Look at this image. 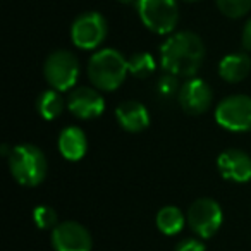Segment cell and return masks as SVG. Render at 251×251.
I'll use <instances>...</instances> for the list:
<instances>
[{
  "mask_svg": "<svg viewBox=\"0 0 251 251\" xmlns=\"http://www.w3.org/2000/svg\"><path fill=\"white\" fill-rule=\"evenodd\" d=\"M117 2H121V4H131V2H134V0H117Z\"/></svg>",
  "mask_w": 251,
  "mask_h": 251,
  "instance_id": "cb8c5ba5",
  "label": "cell"
},
{
  "mask_svg": "<svg viewBox=\"0 0 251 251\" xmlns=\"http://www.w3.org/2000/svg\"><path fill=\"white\" fill-rule=\"evenodd\" d=\"M217 167L224 179L232 182L251 181V157L243 150L229 148L217 158Z\"/></svg>",
  "mask_w": 251,
  "mask_h": 251,
  "instance_id": "7c38bea8",
  "label": "cell"
},
{
  "mask_svg": "<svg viewBox=\"0 0 251 251\" xmlns=\"http://www.w3.org/2000/svg\"><path fill=\"white\" fill-rule=\"evenodd\" d=\"M127 69L138 79H147L155 71V59L148 52H136L127 59Z\"/></svg>",
  "mask_w": 251,
  "mask_h": 251,
  "instance_id": "ac0fdd59",
  "label": "cell"
},
{
  "mask_svg": "<svg viewBox=\"0 0 251 251\" xmlns=\"http://www.w3.org/2000/svg\"><path fill=\"white\" fill-rule=\"evenodd\" d=\"M108 33L107 19L100 12H83L71 26V40L81 50H95L105 42Z\"/></svg>",
  "mask_w": 251,
  "mask_h": 251,
  "instance_id": "ba28073f",
  "label": "cell"
},
{
  "mask_svg": "<svg viewBox=\"0 0 251 251\" xmlns=\"http://www.w3.org/2000/svg\"><path fill=\"white\" fill-rule=\"evenodd\" d=\"M215 121L220 127L232 133L251 131V97L230 95L215 108Z\"/></svg>",
  "mask_w": 251,
  "mask_h": 251,
  "instance_id": "8992f818",
  "label": "cell"
},
{
  "mask_svg": "<svg viewBox=\"0 0 251 251\" xmlns=\"http://www.w3.org/2000/svg\"><path fill=\"white\" fill-rule=\"evenodd\" d=\"M33 220H35L36 227L38 229H50L53 230L59 222H57V212L52 208V206H47V205H40L33 210Z\"/></svg>",
  "mask_w": 251,
  "mask_h": 251,
  "instance_id": "ffe728a7",
  "label": "cell"
},
{
  "mask_svg": "<svg viewBox=\"0 0 251 251\" xmlns=\"http://www.w3.org/2000/svg\"><path fill=\"white\" fill-rule=\"evenodd\" d=\"M206 55L203 40L193 31H179L160 47V64L165 73L176 77H195Z\"/></svg>",
  "mask_w": 251,
  "mask_h": 251,
  "instance_id": "6da1fadb",
  "label": "cell"
},
{
  "mask_svg": "<svg viewBox=\"0 0 251 251\" xmlns=\"http://www.w3.org/2000/svg\"><path fill=\"white\" fill-rule=\"evenodd\" d=\"M136 9L145 28L157 35H169L179 23L176 0H136Z\"/></svg>",
  "mask_w": 251,
  "mask_h": 251,
  "instance_id": "277c9868",
  "label": "cell"
},
{
  "mask_svg": "<svg viewBox=\"0 0 251 251\" xmlns=\"http://www.w3.org/2000/svg\"><path fill=\"white\" fill-rule=\"evenodd\" d=\"M241 43H243L244 50L251 52V18L248 19V23L243 28V36H241Z\"/></svg>",
  "mask_w": 251,
  "mask_h": 251,
  "instance_id": "603a6c76",
  "label": "cell"
},
{
  "mask_svg": "<svg viewBox=\"0 0 251 251\" xmlns=\"http://www.w3.org/2000/svg\"><path fill=\"white\" fill-rule=\"evenodd\" d=\"M9 171L12 177L26 188H35L42 184L47 177V157L38 147L35 145H18L12 147L11 155L7 157Z\"/></svg>",
  "mask_w": 251,
  "mask_h": 251,
  "instance_id": "3957f363",
  "label": "cell"
},
{
  "mask_svg": "<svg viewBox=\"0 0 251 251\" xmlns=\"http://www.w3.org/2000/svg\"><path fill=\"white\" fill-rule=\"evenodd\" d=\"M188 224L200 239H210L224 222L222 206L212 198H198L188 210Z\"/></svg>",
  "mask_w": 251,
  "mask_h": 251,
  "instance_id": "52a82bcc",
  "label": "cell"
},
{
  "mask_svg": "<svg viewBox=\"0 0 251 251\" xmlns=\"http://www.w3.org/2000/svg\"><path fill=\"white\" fill-rule=\"evenodd\" d=\"M64 107H66V101H64L60 91L52 90V88L40 93L38 100H36V110L47 121H53L59 117L64 112Z\"/></svg>",
  "mask_w": 251,
  "mask_h": 251,
  "instance_id": "e0dca14e",
  "label": "cell"
},
{
  "mask_svg": "<svg viewBox=\"0 0 251 251\" xmlns=\"http://www.w3.org/2000/svg\"><path fill=\"white\" fill-rule=\"evenodd\" d=\"M157 93L160 98H165V100H169V98H172L176 93H179V83H177V77L172 76V74L165 73L164 76L158 77L157 81Z\"/></svg>",
  "mask_w": 251,
  "mask_h": 251,
  "instance_id": "44dd1931",
  "label": "cell"
},
{
  "mask_svg": "<svg viewBox=\"0 0 251 251\" xmlns=\"http://www.w3.org/2000/svg\"><path fill=\"white\" fill-rule=\"evenodd\" d=\"M43 74L50 88L62 93L76 84L79 77V62L67 50H55L47 57Z\"/></svg>",
  "mask_w": 251,
  "mask_h": 251,
  "instance_id": "5b68a950",
  "label": "cell"
},
{
  "mask_svg": "<svg viewBox=\"0 0 251 251\" xmlns=\"http://www.w3.org/2000/svg\"><path fill=\"white\" fill-rule=\"evenodd\" d=\"M217 7L226 18L239 19L251 11V0H215Z\"/></svg>",
  "mask_w": 251,
  "mask_h": 251,
  "instance_id": "d6986e66",
  "label": "cell"
},
{
  "mask_svg": "<svg viewBox=\"0 0 251 251\" xmlns=\"http://www.w3.org/2000/svg\"><path fill=\"white\" fill-rule=\"evenodd\" d=\"M251 73V59L248 53H229L219 62V74L226 83H241Z\"/></svg>",
  "mask_w": 251,
  "mask_h": 251,
  "instance_id": "9a60e30c",
  "label": "cell"
},
{
  "mask_svg": "<svg viewBox=\"0 0 251 251\" xmlns=\"http://www.w3.org/2000/svg\"><path fill=\"white\" fill-rule=\"evenodd\" d=\"M212 88L200 77H189L179 88V105L189 115L205 114L212 105Z\"/></svg>",
  "mask_w": 251,
  "mask_h": 251,
  "instance_id": "30bf717a",
  "label": "cell"
},
{
  "mask_svg": "<svg viewBox=\"0 0 251 251\" xmlns=\"http://www.w3.org/2000/svg\"><path fill=\"white\" fill-rule=\"evenodd\" d=\"M186 220L188 219L182 215V212L177 206L167 205L158 210L155 222H157V227L162 234H165V236H176V234H179L182 230Z\"/></svg>",
  "mask_w": 251,
  "mask_h": 251,
  "instance_id": "2e32d148",
  "label": "cell"
},
{
  "mask_svg": "<svg viewBox=\"0 0 251 251\" xmlns=\"http://www.w3.org/2000/svg\"><path fill=\"white\" fill-rule=\"evenodd\" d=\"M59 151L66 160L77 162L86 155L88 150V140L86 134L77 126H67L60 131L59 134Z\"/></svg>",
  "mask_w": 251,
  "mask_h": 251,
  "instance_id": "5bb4252c",
  "label": "cell"
},
{
  "mask_svg": "<svg viewBox=\"0 0 251 251\" xmlns=\"http://www.w3.org/2000/svg\"><path fill=\"white\" fill-rule=\"evenodd\" d=\"M52 246L55 251H91L93 239L83 224L67 220L52 230Z\"/></svg>",
  "mask_w": 251,
  "mask_h": 251,
  "instance_id": "9c48e42d",
  "label": "cell"
},
{
  "mask_svg": "<svg viewBox=\"0 0 251 251\" xmlns=\"http://www.w3.org/2000/svg\"><path fill=\"white\" fill-rule=\"evenodd\" d=\"M174 251H206L205 244L201 239H196V237H186L181 243L176 244Z\"/></svg>",
  "mask_w": 251,
  "mask_h": 251,
  "instance_id": "7402d4cb",
  "label": "cell"
},
{
  "mask_svg": "<svg viewBox=\"0 0 251 251\" xmlns=\"http://www.w3.org/2000/svg\"><path fill=\"white\" fill-rule=\"evenodd\" d=\"M115 119L119 126L127 133H141L150 126V112L141 101L127 100L115 108Z\"/></svg>",
  "mask_w": 251,
  "mask_h": 251,
  "instance_id": "4fadbf2b",
  "label": "cell"
},
{
  "mask_svg": "<svg viewBox=\"0 0 251 251\" xmlns=\"http://www.w3.org/2000/svg\"><path fill=\"white\" fill-rule=\"evenodd\" d=\"M67 108L74 117L81 119V121H91L103 114L105 98L101 97L97 88L79 86L69 93Z\"/></svg>",
  "mask_w": 251,
  "mask_h": 251,
  "instance_id": "8fae6325",
  "label": "cell"
},
{
  "mask_svg": "<svg viewBox=\"0 0 251 251\" xmlns=\"http://www.w3.org/2000/svg\"><path fill=\"white\" fill-rule=\"evenodd\" d=\"M127 73V59L115 49L98 50L88 62V77L98 91L117 90Z\"/></svg>",
  "mask_w": 251,
  "mask_h": 251,
  "instance_id": "7a4b0ae2",
  "label": "cell"
},
{
  "mask_svg": "<svg viewBox=\"0 0 251 251\" xmlns=\"http://www.w3.org/2000/svg\"><path fill=\"white\" fill-rule=\"evenodd\" d=\"M182 2H200V0H182Z\"/></svg>",
  "mask_w": 251,
  "mask_h": 251,
  "instance_id": "d4e9b609",
  "label": "cell"
}]
</instances>
